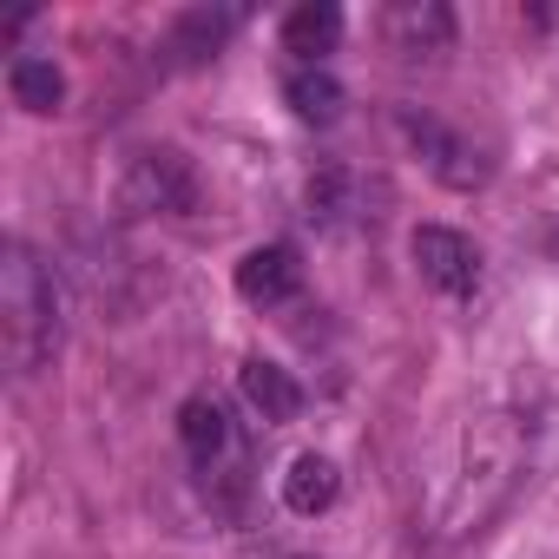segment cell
Returning <instances> with one entry per match:
<instances>
[{
    "instance_id": "11",
    "label": "cell",
    "mask_w": 559,
    "mask_h": 559,
    "mask_svg": "<svg viewBox=\"0 0 559 559\" xmlns=\"http://www.w3.org/2000/svg\"><path fill=\"white\" fill-rule=\"evenodd\" d=\"M336 493H343V474H336L330 454H297V461H290V474H284V507H290V513L317 520V513L336 507Z\"/></svg>"
},
{
    "instance_id": "5",
    "label": "cell",
    "mask_w": 559,
    "mask_h": 559,
    "mask_svg": "<svg viewBox=\"0 0 559 559\" xmlns=\"http://www.w3.org/2000/svg\"><path fill=\"white\" fill-rule=\"evenodd\" d=\"M402 139L421 152V165H428L448 191H474V185H487L480 152H474L461 132H448L441 119H428V112H402Z\"/></svg>"
},
{
    "instance_id": "14",
    "label": "cell",
    "mask_w": 559,
    "mask_h": 559,
    "mask_svg": "<svg viewBox=\"0 0 559 559\" xmlns=\"http://www.w3.org/2000/svg\"><path fill=\"white\" fill-rule=\"evenodd\" d=\"M304 204H310V217H317L323 230H336V224L356 211V178H349V165L323 158V165L310 171V185H304Z\"/></svg>"
},
{
    "instance_id": "12",
    "label": "cell",
    "mask_w": 559,
    "mask_h": 559,
    "mask_svg": "<svg viewBox=\"0 0 559 559\" xmlns=\"http://www.w3.org/2000/svg\"><path fill=\"white\" fill-rule=\"evenodd\" d=\"M284 106H290L304 126H336L343 106H349V93H343L336 73H323V67H297V73L284 80Z\"/></svg>"
},
{
    "instance_id": "7",
    "label": "cell",
    "mask_w": 559,
    "mask_h": 559,
    "mask_svg": "<svg viewBox=\"0 0 559 559\" xmlns=\"http://www.w3.org/2000/svg\"><path fill=\"white\" fill-rule=\"evenodd\" d=\"M382 27H389V47L402 60H435V53L454 47V14L441 0H395Z\"/></svg>"
},
{
    "instance_id": "3",
    "label": "cell",
    "mask_w": 559,
    "mask_h": 559,
    "mask_svg": "<svg viewBox=\"0 0 559 559\" xmlns=\"http://www.w3.org/2000/svg\"><path fill=\"white\" fill-rule=\"evenodd\" d=\"M191 204H198V178H191V158L178 145L132 152V165L119 178V211L126 217H178Z\"/></svg>"
},
{
    "instance_id": "4",
    "label": "cell",
    "mask_w": 559,
    "mask_h": 559,
    "mask_svg": "<svg viewBox=\"0 0 559 559\" xmlns=\"http://www.w3.org/2000/svg\"><path fill=\"white\" fill-rule=\"evenodd\" d=\"M408 257L441 297H474L480 290V250H474V237H461L448 224H415Z\"/></svg>"
},
{
    "instance_id": "13",
    "label": "cell",
    "mask_w": 559,
    "mask_h": 559,
    "mask_svg": "<svg viewBox=\"0 0 559 559\" xmlns=\"http://www.w3.org/2000/svg\"><path fill=\"white\" fill-rule=\"evenodd\" d=\"M8 93H14V106H21V112L47 119V112H60V106H67V73H60L53 60H40V53H21V60L8 67Z\"/></svg>"
},
{
    "instance_id": "8",
    "label": "cell",
    "mask_w": 559,
    "mask_h": 559,
    "mask_svg": "<svg viewBox=\"0 0 559 559\" xmlns=\"http://www.w3.org/2000/svg\"><path fill=\"white\" fill-rule=\"evenodd\" d=\"M237 389H243V402H250L270 428H284V421H297V415H304V382H297L284 362L250 356V362L237 369Z\"/></svg>"
},
{
    "instance_id": "1",
    "label": "cell",
    "mask_w": 559,
    "mask_h": 559,
    "mask_svg": "<svg viewBox=\"0 0 559 559\" xmlns=\"http://www.w3.org/2000/svg\"><path fill=\"white\" fill-rule=\"evenodd\" d=\"M0 343L14 376H40L60 356V290L27 243H8V263H0Z\"/></svg>"
},
{
    "instance_id": "10",
    "label": "cell",
    "mask_w": 559,
    "mask_h": 559,
    "mask_svg": "<svg viewBox=\"0 0 559 559\" xmlns=\"http://www.w3.org/2000/svg\"><path fill=\"white\" fill-rule=\"evenodd\" d=\"M336 40H343V8H330V0H304L284 14V53H297L304 67H323Z\"/></svg>"
},
{
    "instance_id": "2",
    "label": "cell",
    "mask_w": 559,
    "mask_h": 559,
    "mask_svg": "<svg viewBox=\"0 0 559 559\" xmlns=\"http://www.w3.org/2000/svg\"><path fill=\"white\" fill-rule=\"evenodd\" d=\"M178 441H185V454H191L204 493H211L224 513H237L243 493H250V448L237 441L230 408H224L217 395H191V402L178 408Z\"/></svg>"
},
{
    "instance_id": "9",
    "label": "cell",
    "mask_w": 559,
    "mask_h": 559,
    "mask_svg": "<svg viewBox=\"0 0 559 559\" xmlns=\"http://www.w3.org/2000/svg\"><path fill=\"white\" fill-rule=\"evenodd\" d=\"M237 8H185L178 21H171V40H165V53H178V67H204V60H217L224 53V40L237 34Z\"/></svg>"
},
{
    "instance_id": "6",
    "label": "cell",
    "mask_w": 559,
    "mask_h": 559,
    "mask_svg": "<svg viewBox=\"0 0 559 559\" xmlns=\"http://www.w3.org/2000/svg\"><path fill=\"white\" fill-rule=\"evenodd\" d=\"M304 290V250L297 243H257L237 263V297L257 310H284Z\"/></svg>"
}]
</instances>
